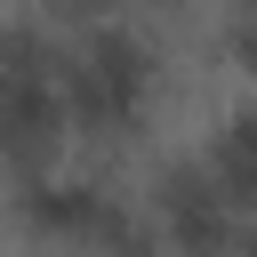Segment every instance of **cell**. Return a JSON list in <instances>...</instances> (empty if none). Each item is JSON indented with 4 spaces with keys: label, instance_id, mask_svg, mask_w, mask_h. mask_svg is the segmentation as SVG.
I'll return each mask as SVG.
<instances>
[{
    "label": "cell",
    "instance_id": "obj_1",
    "mask_svg": "<svg viewBox=\"0 0 257 257\" xmlns=\"http://www.w3.org/2000/svg\"><path fill=\"white\" fill-rule=\"evenodd\" d=\"M169 88V48L137 16H56V96L64 137L104 153L128 145Z\"/></svg>",
    "mask_w": 257,
    "mask_h": 257
},
{
    "label": "cell",
    "instance_id": "obj_2",
    "mask_svg": "<svg viewBox=\"0 0 257 257\" xmlns=\"http://www.w3.org/2000/svg\"><path fill=\"white\" fill-rule=\"evenodd\" d=\"M112 169H96V161H48V169H24V177H8V225L32 241V249H48V257H88V241H96V225H104V201H112Z\"/></svg>",
    "mask_w": 257,
    "mask_h": 257
},
{
    "label": "cell",
    "instance_id": "obj_3",
    "mask_svg": "<svg viewBox=\"0 0 257 257\" xmlns=\"http://www.w3.org/2000/svg\"><path fill=\"white\" fill-rule=\"evenodd\" d=\"M145 209H153L161 257H241V241H249V225H257V217H241V209L201 177L193 153H177V161H161V169L145 177Z\"/></svg>",
    "mask_w": 257,
    "mask_h": 257
},
{
    "label": "cell",
    "instance_id": "obj_4",
    "mask_svg": "<svg viewBox=\"0 0 257 257\" xmlns=\"http://www.w3.org/2000/svg\"><path fill=\"white\" fill-rule=\"evenodd\" d=\"M193 161H201V177H209L241 217H257V88H241L233 104H217V120L201 128Z\"/></svg>",
    "mask_w": 257,
    "mask_h": 257
}]
</instances>
